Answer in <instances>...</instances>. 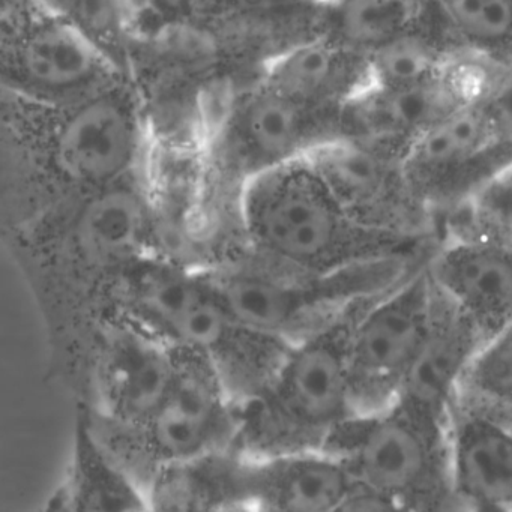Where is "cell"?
Wrapping results in <instances>:
<instances>
[{
	"mask_svg": "<svg viewBox=\"0 0 512 512\" xmlns=\"http://www.w3.org/2000/svg\"><path fill=\"white\" fill-rule=\"evenodd\" d=\"M481 77L475 101L512 151V65L481 61Z\"/></svg>",
	"mask_w": 512,
	"mask_h": 512,
	"instance_id": "484cf974",
	"label": "cell"
},
{
	"mask_svg": "<svg viewBox=\"0 0 512 512\" xmlns=\"http://www.w3.org/2000/svg\"><path fill=\"white\" fill-rule=\"evenodd\" d=\"M266 86L314 112L341 116L370 86V68L367 56L320 34L283 53L272 64Z\"/></svg>",
	"mask_w": 512,
	"mask_h": 512,
	"instance_id": "ac0fdd59",
	"label": "cell"
},
{
	"mask_svg": "<svg viewBox=\"0 0 512 512\" xmlns=\"http://www.w3.org/2000/svg\"><path fill=\"white\" fill-rule=\"evenodd\" d=\"M374 296L355 302L292 343L265 386L239 406L236 449L253 457L323 449L337 428L355 415L350 335Z\"/></svg>",
	"mask_w": 512,
	"mask_h": 512,
	"instance_id": "277c9868",
	"label": "cell"
},
{
	"mask_svg": "<svg viewBox=\"0 0 512 512\" xmlns=\"http://www.w3.org/2000/svg\"><path fill=\"white\" fill-rule=\"evenodd\" d=\"M5 239L34 292L53 352L73 377L122 275L155 253L148 185L136 178L68 200Z\"/></svg>",
	"mask_w": 512,
	"mask_h": 512,
	"instance_id": "6da1fadb",
	"label": "cell"
},
{
	"mask_svg": "<svg viewBox=\"0 0 512 512\" xmlns=\"http://www.w3.org/2000/svg\"><path fill=\"white\" fill-rule=\"evenodd\" d=\"M178 350L175 382L142 424L113 427L95 421L89 413L104 445L146 493L160 470L232 448L238 431L239 403L211 359Z\"/></svg>",
	"mask_w": 512,
	"mask_h": 512,
	"instance_id": "52a82bcc",
	"label": "cell"
},
{
	"mask_svg": "<svg viewBox=\"0 0 512 512\" xmlns=\"http://www.w3.org/2000/svg\"><path fill=\"white\" fill-rule=\"evenodd\" d=\"M443 230L428 253V274L488 337L512 322V235L463 206L445 214Z\"/></svg>",
	"mask_w": 512,
	"mask_h": 512,
	"instance_id": "8fae6325",
	"label": "cell"
},
{
	"mask_svg": "<svg viewBox=\"0 0 512 512\" xmlns=\"http://www.w3.org/2000/svg\"><path fill=\"white\" fill-rule=\"evenodd\" d=\"M356 481L326 449L253 457L236 449L230 467V508L259 511H347Z\"/></svg>",
	"mask_w": 512,
	"mask_h": 512,
	"instance_id": "5bb4252c",
	"label": "cell"
},
{
	"mask_svg": "<svg viewBox=\"0 0 512 512\" xmlns=\"http://www.w3.org/2000/svg\"><path fill=\"white\" fill-rule=\"evenodd\" d=\"M26 80L46 91H70L94 79L98 53L89 35L76 25L50 23L35 29L20 50Z\"/></svg>",
	"mask_w": 512,
	"mask_h": 512,
	"instance_id": "7402d4cb",
	"label": "cell"
},
{
	"mask_svg": "<svg viewBox=\"0 0 512 512\" xmlns=\"http://www.w3.org/2000/svg\"><path fill=\"white\" fill-rule=\"evenodd\" d=\"M464 209L512 235V163L485 182Z\"/></svg>",
	"mask_w": 512,
	"mask_h": 512,
	"instance_id": "4316f807",
	"label": "cell"
},
{
	"mask_svg": "<svg viewBox=\"0 0 512 512\" xmlns=\"http://www.w3.org/2000/svg\"><path fill=\"white\" fill-rule=\"evenodd\" d=\"M463 53L433 25L407 32L367 56L370 85L403 88L445 73Z\"/></svg>",
	"mask_w": 512,
	"mask_h": 512,
	"instance_id": "cb8c5ba5",
	"label": "cell"
},
{
	"mask_svg": "<svg viewBox=\"0 0 512 512\" xmlns=\"http://www.w3.org/2000/svg\"><path fill=\"white\" fill-rule=\"evenodd\" d=\"M421 260L392 256L311 275L242 250L203 272L242 325L295 343L355 302L391 289Z\"/></svg>",
	"mask_w": 512,
	"mask_h": 512,
	"instance_id": "8992f818",
	"label": "cell"
},
{
	"mask_svg": "<svg viewBox=\"0 0 512 512\" xmlns=\"http://www.w3.org/2000/svg\"><path fill=\"white\" fill-rule=\"evenodd\" d=\"M55 511H145L143 485L122 466L94 430L88 407L79 403L73 454L61 485L47 500Z\"/></svg>",
	"mask_w": 512,
	"mask_h": 512,
	"instance_id": "d6986e66",
	"label": "cell"
},
{
	"mask_svg": "<svg viewBox=\"0 0 512 512\" xmlns=\"http://www.w3.org/2000/svg\"><path fill=\"white\" fill-rule=\"evenodd\" d=\"M436 299L425 257L362 308L349 343L355 415L379 412L400 398L430 331Z\"/></svg>",
	"mask_w": 512,
	"mask_h": 512,
	"instance_id": "ba28073f",
	"label": "cell"
},
{
	"mask_svg": "<svg viewBox=\"0 0 512 512\" xmlns=\"http://www.w3.org/2000/svg\"><path fill=\"white\" fill-rule=\"evenodd\" d=\"M448 418L398 398L379 412L353 415L326 451L356 481L352 509H436L455 503L449 485Z\"/></svg>",
	"mask_w": 512,
	"mask_h": 512,
	"instance_id": "5b68a950",
	"label": "cell"
},
{
	"mask_svg": "<svg viewBox=\"0 0 512 512\" xmlns=\"http://www.w3.org/2000/svg\"><path fill=\"white\" fill-rule=\"evenodd\" d=\"M305 158L359 223L415 238H433L434 217L413 196L398 158L346 136L316 146Z\"/></svg>",
	"mask_w": 512,
	"mask_h": 512,
	"instance_id": "7c38bea8",
	"label": "cell"
},
{
	"mask_svg": "<svg viewBox=\"0 0 512 512\" xmlns=\"http://www.w3.org/2000/svg\"><path fill=\"white\" fill-rule=\"evenodd\" d=\"M236 134L233 170L244 188L253 176L305 157L316 146L341 136V116L314 112L266 86L242 110Z\"/></svg>",
	"mask_w": 512,
	"mask_h": 512,
	"instance_id": "e0dca14e",
	"label": "cell"
},
{
	"mask_svg": "<svg viewBox=\"0 0 512 512\" xmlns=\"http://www.w3.org/2000/svg\"><path fill=\"white\" fill-rule=\"evenodd\" d=\"M433 23V0L326 2L325 34L365 56L407 32Z\"/></svg>",
	"mask_w": 512,
	"mask_h": 512,
	"instance_id": "44dd1931",
	"label": "cell"
},
{
	"mask_svg": "<svg viewBox=\"0 0 512 512\" xmlns=\"http://www.w3.org/2000/svg\"><path fill=\"white\" fill-rule=\"evenodd\" d=\"M139 146L136 122L118 101L98 98L77 109L59 128L53 152L65 202L134 178Z\"/></svg>",
	"mask_w": 512,
	"mask_h": 512,
	"instance_id": "9a60e30c",
	"label": "cell"
},
{
	"mask_svg": "<svg viewBox=\"0 0 512 512\" xmlns=\"http://www.w3.org/2000/svg\"><path fill=\"white\" fill-rule=\"evenodd\" d=\"M434 19L463 55L512 65V0H433Z\"/></svg>",
	"mask_w": 512,
	"mask_h": 512,
	"instance_id": "603a6c76",
	"label": "cell"
},
{
	"mask_svg": "<svg viewBox=\"0 0 512 512\" xmlns=\"http://www.w3.org/2000/svg\"><path fill=\"white\" fill-rule=\"evenodd\" d=\"M107 316L121 317L175 349L211 359L239 404L263 388L292 344L242 325L203 269L158 253L122 275Z\"/></svg>",
	"mask_w": 512,
	"mask_h": 512,
	"instance_id": "7a4b0ae2",
	"label": "cell"
},
{
	"mask_svg": "<svg viewBox=\"0 0 512 512\" xmlns=\"http://www.w3.org/2000/svg\"><path fill=\"white\" fill-rule=\"evenodd\" d=\"M484 338L478 326L437 290L430 331L400 398L448 418L464 373Z\"/></svg>",
	"mask_w": 512,
	"mask_h": 512,
	"instance_id": "ffe728a7",
	"label": "cell"
},
{
	"mask_svg": "<svg viewBox=\"0 0 512 512\" xmlns=\"http://www.w3.org/2000/svg\"><path fill=\"white\" fill-rule=\"evenodd\" d=\"M446 434L454 502L464 508L512 511V421L455 400Z\"/></svg>",
	"mask_w": 512,
	"mask_h": 512,
	"instance_id": "2e32d148",
	"label": "cell"
},
{
	"mask_svg": "<svg viewBox=\"0 0 512 512\" xmlns=\"http://www.w3.org/2000/svg\"><path fill=\"white\" fill-rule=\"evenodd\" d=\"M178 362L175 347L121 317H104L76 388L95 421L136 427L172 388Z\"/></svg>",
	"mask_w": 512,
	"mask_h": 512,
	"instance_id": "9c48e42d",
	"label": "cell"
},
{
	"mask_svg": "<svg viewBox=\"0 0 512 512\" xmlns=\"http://www.w3.org/2000/svg\"><path fill=\"white\" fill-rule=\"evenodd\" d=\"M481 64L463 55L449 70L403 88L370 85L341 112V134L403 160L434 124L475 100Z\"/></svg>",
	"mask_w": 512,
	"mask_h": 512,
	"instance_id": "4fadbf2b",
	"label": "cell"
},
{
	"mask_svg": "<svg viewBox=\"0 0 512 512\" xmlns=\"http://www.w3.org/2000/svg\"><path fill=\"white\" fill-rule=\"evenodd\" d=\"M245 250L311 275L332 274L392 256H421L430 239L374 229L338 203L302 157L245 182L241 193Z\"/></svg>",
	"mask_w": 512,
	"mask_h": 512,
	"instance_id": "3957f363",
	"label": "cell"
},
{
	"mask_svg": "<svg viewBox=\"0 0 512 512\" xmlns=\"http://www.w3.org/2000/svg\"><path fill=\"white\" fill-rule=\"evenodd\" d=\"M511 163V149L473 100L425 131L401 167L413 196L436 220L472 199Z\"/></svg>",
	"mask_w": 512,
	"mask_h": 512,
	"instance_id": "30bf717a",
	"label": "cell"
},
{
	"mask_svg": "<svg viewBox=\"0 0 512 512\" xmlns=\"http://www.w3.org/2000/svg\"><path fill=\"white\" fill-rule=\"evenodd\" d=\"M457 400L512 421V322L484 338L464 373Z\"/></svg>",
	"mask_w": 512,
	"mask_h": 512,
	"instance_id": "d4e9b609",
	"label": "cell"
}]
</instances>
